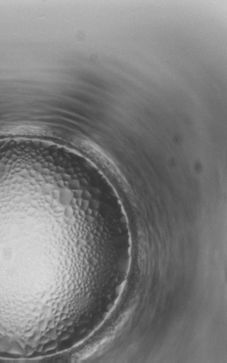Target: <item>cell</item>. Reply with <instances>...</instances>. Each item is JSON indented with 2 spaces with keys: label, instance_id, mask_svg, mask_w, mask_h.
<instances>
[{
  "label": "cell",
  "instance_id": "1",
  "mask_svg": "<svg viewBox=\"0 0 227 363\" xmlns=\"http://www.w3.org/2000/svg\"><path fill=\"white\" fill-rule=\"evenodd\" d=\"M104 247L93 197L68 166L0 170V335L65 344L92 307Z\"/></svg>",
  "mask_w": 227,
  "mask_h": 363
}]
</instances>
